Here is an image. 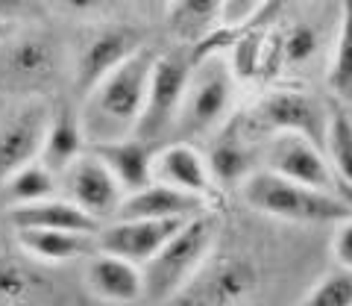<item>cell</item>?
<instances>
[{"label":"cell","mask_w":352,"mask_h":306,"mask_svg":"<svg viewBox=\"0 0 352 306\" xmlns=\"http://www.w3.org/2000/svg\"><path fill=\"white\" fill-rule=\"evenodd\" d=\"M182 221L185 218H115V224L97 233V247L144 265Z\"/></svg>","instance_id":"30bf717a"},{"label":"cell","mask_w":352,"mask_h":306,"mask_svg":"<svg viewBox=\"0 0 352 306\" xmlns=\"http://www.w3.org/2000/svg\"><path fill=\"white\" fill-rule=\"evenodd\" d=\"M332 254H335V262L340 268L352 271V218L338 224L335 238H332Z\"/></svg>","instance_id":"1f68e13d"},{"label":"cell","mask_w":352,"mask_h":306,"mask_svg":"<svg viewBox=\"0 0 352 306\" xmlns=\"http://www.w3.org/2000/svg\"><path fill=\"white\" fill-rule=\"evenodd\" d=\"M203 210H208L206 198L173 189L162 180H150L144 189L124 194L115 218H191Z\"/></svg>","instance_id":"e0dca14e"},{"label":"cell","mask_w":352,"mask_h":306,"mask_svg":"<svg viewBox=\"0 0 352 306\" xmlns=\"http://www.w3.org/2000/svg\"><path fill=\"white\" fill-rule=\"evenodd\" d=\"M141 6H153V9H168L170 0H138Z\"/></svg>","instance_id":"836d02e7"},{"label":"cell","mask_w":352,"mask_h":306,"mask_svg":"<svg viewBox=\"0 0 352 306\" xmlns=\"http://www.w3.org/2000/svg\"><path fill=\"white\" fill-rule=\"evenodd\" d=\"M18 245L41 262H74L97 250V233H76L56 227H21Z\"/></svg>","instance_id":"ac0fdd59"},{"label":"cell","mask_w":352,"mask_h":306,"mask_svg":"<svg viewBox=\"0 0 352 306\" xmlns=\"http://www.w3.org/2000/svg\"><path fill=\"white\" fill-rule=\"evenodd\" d=\"M15 27H18V24H0V41H3V39H6V36H9V32H12V30H15Z\"/></svg>","instance_id":"e575fe53"},{"label":"cell","mask_w":352,"mask_h":306,"mask_svg":"<svg viewBox=\"0 0 352 306\" xmlns=\"http://www.w3.org/2000/svg\"><path fill=\"white\" fill-rule=\"evenodd\" d=\"M264 162H267V171L273 174H282V177L305 183L311 189L346 198L326 150L300 133H273L267 153H264Z\"/></svg>","instance_id":"ba28073f"},{"label":"cell","mask_w":352,"mask_h":306,"mask_svg":"<svg viewBox=\"0 0 352 306\" xmlns=\"http://www.w3.org/2000/svg\"><path fill=\"white\" fill-rule=\"evenodd\" d=\"M153 180H162L173 185V189L191 192L206 201H212L217 194V185L206 165V156L197 147H191L188 141H176V145L156 150V156H153Z\"/></svg>","instance_id":"2e32d148"},{"label":"cell","mask_w":352,"mask_h":306,"mask_svg":"<svg viewBox=\"0 0 352 306\" xmlns=\"http://www.w3.org/2000/svg\"><path fill=\"white\" fill-rule=\"evenodd\" d=\"M9 224L15 229L21 227H56V229H76V233H100V221L82 212L74 201L59 198H44L6 210Z\"/></svg>","instance_id":"ffe728a7"},{"label":"cell","mask_w":352,"mask_h":306,"mask_svg":"<svg viewBox=\"0 0 352 306\" xmlns=\"http://www.w3.org/2000/svg\"><path fill=\"white\" fill-rule=\"evenodd\" d=\"M41 9V0H0V24H21Z\"/></svg>","instance_id":"4dcf8cb0"},{"label":"cell","mask_w":352,"mask_h":306,"mask_svg":"<svg viewBox=\"0 0 352 306\" xmlns=\"http://www.w3.org/2000/svg\"><path fill=\"white\" fill-rule=\"evenodd\" d=\"M59 177H62L65 198L74 201L82 212L97 218V221L118 215L120 201H124V189H120V183L112 177V171L91 150L80 153Z\"/></svg>","instance_id":"9c48e42d"},{"label":"cell","mask_w":352,"mask_h":306,"mask_svg":"<svg viewBox=\"0 0 352 306\" xmlns=\"http://www.w3.org/2000/svg\"><path fill=\"white\" fill-rule=\"evenodd\" d=\"M156 57L159 53L153 48L141 45L82 97L80 121H82L85 145L135 136L138 118L144 112L150 71Z\"/></svg>","instance_id":"6da1fadb"},{"label":"cell","mask_w":352,"mask_h":306,"mask_svg":"<svg viewBox=\"0 0 352 306\" xmlns=\"http://www.w3.org/2000/svg\"><path fill=\"white\" fill-rule=\"evenodd\" d=\"M191 68H194L191 50L188 53H170V57H156L153 71H150L144 112H141L138 127H135L138 139L159 141L162 136H168V130H173Z\"/></svg>","instance_id":"8992f818"},{"label":"cell","mask_w":352,"mask_h":306,"mask_svg":"<svg viewBox=\"0 0 352 306\" xmlns=\"http://www.w3.org/2000/svg\"><path fill=\"white\" fill-rule=\"evenodd\" d=\"M323 48V32L308 21H296L282 36V62L285 65H308Z\"/></svg>","instance_id":"484cf974"},{"label":"cell","mask_w":352,"mask_h":306,"mask_svg":"<svg viewBox=\"0 0 352 306\" xmlns=\"http://www.w3.org/2000/svg\"><path fill=\"white\" fill-rule=\"evenodd\" d=\"M241 194L250 210L294 224H340L352 218V203L346 198L311 189V185L288 180L267 168L252 171L241 183Z\"/></svg>","instance_id":"3957f363"},{"label":"cell","mask_w":352,"mask_h":306,"mask_svg":"<svg viewBox=\"0 0 352 306\" xmlns=\"http://www.w3.org/2000/svg\"><path fill=\"white\" fill-rule=\"evenodd\" d=\"M56 194V174H53L41 159L27 162L24 168H18L15 174L0 183V198L9 206H21V203H32V201H44Z\"/></svg>","instance_id":"cb8c5ba5"},{"label":"cell","mask_w":352,"mask_h":306,"mask_svg":"<svg viewBox=\"0 0 352 306\" xmlns=\"http://www.w3.org/2000/svg\"><path fill=\"white\" fill-rule=\"evenodd\" d=\"M252 121L267 133H300L323 147L326 127H329V106L317 101L314 94L296 89L267 92L252 106Z\"/></svg>","instance_id":"52a82bcc"},{"label":"cell","mask_w":352,"mask_h":306,"mask_svg":"<svg viewBox=\"0 0 352 306\" xmlns=\"http://www.w3.org/2000/svg\"><path fill=\"white\" fill-rule=\"evenodd\" d=\"M223 12V0H170L168 27L179 41H203Z\"/></svg>","instance_id":"7402d4cb"},{"label":"cell","mask_w":352,"mask_h":306,"mask_svg":"<svg viewBox=\"0 0 352 306\" xmlns=\"http://www.w3.org/2000/svg\"><path fill=\"white\" fill-rule=\"evenodd\" d=\"M261 65V36H244L241 41H235V53H232V62H229V68H232L235 76H252L258 71Z\"/></svg>","instance_id":"f1b7e54d"},{"label":"cell","mask_w":352,"mask_h":306,"mask_svg":"<svg viewBox=\"0 0 352 306\" xmlns=\"http://www.w3.org/2000/svg\"><path fill=\"white\" fill-rule=\"evenodd\" d=\"M329 85L346 106H352V0H340V27L329 65Z\"/></svg>","instance_id":"d4e9b609"},{"label":"cell","mask_w":352,"mask_h":306,"mask_svg":"<svg viewBox=\"0 0 352 306\" xmlns=\"http://www.w3.org/2000/svg\"><path fill=\"white\" fill-rule=\"evenodd\" d=\"M323 150L344 185L346 201L352 203V115L346 106H329V127Z\"/></svg>","instance_id":"603a6c76"},{"label":"cell","mask_w":352,"mask_h":306,"mask_svg":"<svg viewBox=\"0 0 352 306\" xmlns=\"http://www.w3.org/2000/svg\"><path fill=\"white\" fill-rule=\"evenodd\" d=\"M235 80L238 76L229 68V62H223L217 53L194 59L173 130H179L188 139L214 136L229 121V112H232Z\"/></svg>","instance_id":"277c9868"},{"label":"cell","mask_w":352,"mask_h":306,"mask_svg":"<svg viewBox=\"0 0 352 306\" xmlns=\"http://www.w3.org/2000/svg\"><path fill=\"white\" fill-rule=\"evenodd\" d=\"M36 294V277L15 262H0V303H24Z\"/></svg>","instance_id":"83f0119b"},{"label":"cell","mask_w":352,"mask_h":306,"mask_svg":"<svg viewBox=\"0 0 352 306\" xmlns=\"http://www.w3.org/2000/svg\"><path fill=\"white\" fill-rule=\"evenodd\" d=\"M80 153H85V133H82V121H80V109H74V106L50 109V121H47V133H44V145H41L38 159L59 177Z\"/></svg>","instance_id":"44dd1931"},{"label":"cell","mask_w":352,"mask_h":306,"mask_svg":"<svg viewBox=\"0 0 352 306\" xmlns=\"http://www.w3.org/2000/svg\"><path fill=\"white\" fill-rule=\"evenodd\" d=\"M214 242H217V218L212 215V210L185 218L176 227V233L141 268L144 300H156V303L173 300L208 262Z\"/></svg>","instance_id":"7a4b0ae2"},{"label":"cell","mask_w":352,"mask_h":306,"mask_svg":"<svg viewBox=\"0 0 352 306\" xmlns=\"http://www.w3.org/2000/svg\"><path fill=\"white\" fill-rule=\"evenodd\" d=\"M305 306H352V271L340 268L314 283L302 298Z\"/></svg>","instance_id":"4316f807"},{"label":"cell","mask_w":352,"mask_h":306,"mask_svg":"<svg viewBox=\"0 0 352 306\" xmlns=\"http://www.w3.org/2000/svg\"><path fill=\"white\" fill-rule=\"evenodd\" d=\"M141 48V39L135 30L129 27H109L100 30L97 36H91L82 45V50L74 59V83L76 94L85 97L97 83L109 76L129 53H135Z\"/></svg>","instance_id":"8fae6325"},{"label":"cell","mask_w":352,"mask_h":306,"mask_svg":"<svg viewBox=\"0 0 352 306\" xmlns=\"http://www.w3.org/2000/svg\"><path fill=\"white\" fill-rule=\"evenodd\" d=\"M47 121H50V109L36 101L9 118L6 127H0V183L18 168H24L27 162L38 159L44 133H47Z\"/></svg>","instance_id":"4fadbf2b"},{"label":"cell","mask_w":352,"mask_h":306,"mask_svg":"<svg viewBox=\"0 0 352 306\" xmlns=\"http://www.w3.org/2000/svg\"><path fill=\"white\" fill-rule=\"evenodd\" d=\"M62 48L44 30L15 27L0 41V89L12 94H38L59 80Z\"/></svg>","instance_id":"5b68a950"},{"label":"cell","mask_w":352,"mask_h":306,"mask_svg":"<svg viewBox=\"0 0 352 306\" xmlns=\"http://www.w3.org/2000/svg\"><path fill=\"white\" fill-rule=\"evenodd\" d=\"M256 286L252 268L238 259H217L212 268H200L191 283L176 294V303H208V306H232L244 303Z\"/></svg>","instance_id":"7c38bea8"},{"label":"cell","mask_w":352,"mask_h":306,"mask_svg":"<svg viewBox=\"0 0 352 306\" xmlns=\"http://www.w3.org/2000/svg\"><path fill=\"white\" fill-rule=\"evenodd\" d=\"M85 286L97 300L138 303L144 300V277L135 262L97 247L85 262Z\"/></svg>","instance_id":"5bb4252c"},{"label":"cell","mask_w":352,"mask_h":306,"mask_svg":"<svg viewBox=\"0 0 352 306\" xmlns=\"http://www.w3.org/2000/svg\"><path fill=\"white\" fill-rule=\"evenodd\" d=\"M264 3H267V0H223V12H220V18H223L226 27L244 24V21H250Z\"/></svg>","instance_id":"f546056e"},{"label":"cell","mask_w":352,"mask_h":306,"mask_svg":"<svg viewBox=\"0 0 352 306\" xmlns=\"http://www.w3.org/2000/svg\"><path fill=\"white\" fill-rule=\"evenodd\" d=\"M206 165L217 189H238V183H244L256 171L252 168V150L235 130V121L223 124L214 133L206 153Z\"/></svg>","instance_id":"d6986e66"},{"label":"cell","mask_w":352,"mask_h":306,"mask_svg":"<svg viewBox=\"0 0 352 306\" xmlns=\"http://www.w3.org/2000/svg\"><path fill=\"white\" fill-rule=\"evenodd\" d=\"M85 147L112 171V177L120 183L124 194L144 189L153 180L156 141L126 136V139H115V141H91V145H85Z\"/></svg>","instance_id":"9a60e30c"},{"label":"cell","mask_w":352,"mask_h":306,"mask_svg":"<svg viewBox=\"0 0 352 306\" xmlns=\"http://www.w3.org/2000/svg\"><path fill=\"white\" fill-rule=\"evenodd\" d=\"M56 3L74 18H97L115 6V0H56Z\"/></svg>","instance_id":"d6a6232c"}]
</instances>
